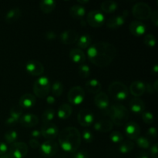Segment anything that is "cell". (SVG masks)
<instances>
[{
	"instance_id": "f6af8a7d",
	"label": "cell",
	"mask_w": 158,
	"mask_h": 158,
	"mask_svg": "<svg viewBox=\"0 0 158 158\" xmlns=\"http://www.w3.org/2000/svg\"><path fill=\"white\" fill-rule=\"evenodd\" d=\"M157 130L155 127H151L148 130V132H147V136L148 137H151V138L155 139L157 138Z\"/></svg>"
},
{
	"instance_id": "4fadbf2b",
	"label": "cell",
	"mask_w": 158,
	"mask_h": 158,
	"mask_svg": "<svg viewBox=\"0 0 158 158\" xmlns=\"http://www.w3.org/2000/svg\"><path fill=\"white\" fill-rule=\"evenodd\" d=\"M26 72L32 76L38 77L44 73V66L38 60H30L26 65Z\"/></svg>"
},
{
	"instance_id": "7a4b0ae2",
	"label": "cell",
	"mask_w": 158,
	"mask_h": 158,
	"mask_svg": "<svg viewBox=\"0 0 158 158\" xmlns=\"http://www.w3.org/2000/svg\"><path fill=\"white\" fill-rule=\"evenodd\" d=\"M58 141L60 148L68 153L77 152L81 144V134L73 127H68L62 130L58 134Z\"/></svg>"
},
{
	"instance_id": "8fae6325",
	"label": "cell",
	"mask_w": 158,
	"mask_h": 158,
	"mask_svg": "<svg viewBox=\"0 0 158 158\" xmlns=\"http://www.w3.org/2000/svg\"><path fill=\"white\" fill-rule=\"evenodd\" d=\"M40 133L44 138L48 139V140H52L58 137L59 129L56 125L52 123H43Z\"/></svg>"
},
{
	"instance_id": "7c38bea8",
	"label": "cell",
	"mask_w": 158,
	"mask_h": 158,
	"mask_svg": "<svg viewBox=\"0 0 158 158\" xmlns=\"http://www.w3.org/2000/svg\"><path fill=\"white\" fill-rule=\"evenodd\" d=\"M77 120L80 126L87 127L94 121V116L92 111L89 109H83L77 114Z\"/></svg>"
},
{
	"instance_id": "5b68a950",
	"label": "cell",
	"mask_w": 158,
	"mask_h": 158,
	"mask_svg": "<svg viewBox=\"0 0 158 158\" xmlns=\"http://www.w3.org/2000/svg\"><path fill=\"white\" fill-rule=\"evenodd\" d=\"M51 84L49 80L46 77H40L33 84V92L39 98H46L49 94Z\"/></svg>"
},
{
	"instance_id": "603a6c76",
	"label": "cell",
	"mask_w": 158,
	"mask_h": 158,
	"mask_svg": "<svg viewBox=\"0 0 158 158\" xmlns=\"http://www.w3.org/2000/svg\"><path fill=\"white\" fill-rule=\"evenodd\" d=\"M69 57L73 63L78 64H83L86 61V55L82 49H73L69 52Z\"/></svg>"
},
{
	"instance_id": "7bdbcfd3",
	"label": "cell",
	"mask_w": 158,
	"mask_h": 158,
	"mask_svg": "<svg viewBox=\"0 0 158 158\" xmlns=\"http://www.w3.org/2000/svg\"><path fill=\"white\" fill-rule=\"evenodd\" d=\"M150 152L151 156L154 158H158V145L157 143H154L151 147H150Z\"/></svg>"
},
{
	"instance_id": "681fc988",
	"label": "cell",
	"mask_w": 158,
	"mask_h": 158,
	"mask_svg": "<svg viewBox=\"0 0 158 158\" xmlns=\"http://www.w3.org/2000/svg\"><path fill=\"white\" fill-rule=\"evenodd\" d=\"M8 151L7 144L4 142H0V156L6 154Z\"/></svg>"
},
{
	"instance_id": "4dcf8cb0",
	"label": "cell",
	"mask_w": 158,
	"mask_h": 158,
	"mask_svg": "<svg viewBox=\"0 0 158 158\" xmlns=\"http://www.w3.org/2000/svg\"><path fill=\"white\" fill-rule=\"evenodd\" d=\"M134 143L131 140H126V141L121 142L119 145V151L121 154H128L132 151L134 148Z\"/></svg>"
},
{
	"instance_id": "2e32d148",
	"label": "cell",
	"mask_w": 158,
	"mask_h": 158,
	"mask_svg": "<svg viewBox=\"0 0 158 158\" xmlns=\"http://www.w3.org/2000/svg\"><path fill=\"white\" fill-rule=\"evenodd\" d=\"M94 103H95L96 106L101 110L102 111L105 112L109 110V105H110V100L109 97H108L107 94H105L103 92H100L96 95L95 99H94Z\"/></svg>"
},
{
	"instance_id": "277c9868",
	"label": "cell",
	"mask_w": 158,
	"mask_h": 158,
	"mask_svg": "<svg viewBox=\"0 0 158 158\" xmlns=\"http://www.w3.org/2000/svg\"><path fill=\"white\" fill-rule=\"evenodd\" d=\"M110 96L116 100H124L129 95L127 86L120 81H114L110 84L108 87Z\"/></svg>"
},
{
	"instance_id": "bcb514c9",
	"label": "cell",
	"mask_w": 158,
	"mask_h": 158,
	"mask_svg": "<svg viewBox=\"0 0 158 158\" xmlns=\"http://www.w3.org/2000/svg\"><path fill=\"white\" fill-rule=\"evenodd\" d=\"M151 22L153 23V24L155 26H158V12L157 10H154V12L151 13Z\"/></svg>"
},
{
	"instance_id": "8992f818",
	"label": "cell",
	"mask_w": 158,
	"mask_h": 158,
	"mask_svg": "<svg viewBox=\"0 0 158 158\" xmlns=\"http://www.w3.org/2000/svg\"><path fill=\"white\" fill-rule=\"evenodd\" d=\"M133 15L140 20H147L151 17L152 11L148 4L145 2H137L132 8Z\"/></svg>"
},
{
	"instance_id": "f1b7e54d",
	"label": "cell",
	"mask_w": 158,
	"mask_h": 158,
	"mask_svg": "<svg viewBox=\"0 0 158 158\" xmlns=\"http://www.w3.org/2000/svg\"><path fill=\"white\" fill-rule=\"evenodd\" d=\"M56 2L54 0H43L40 2V10L45 14L51 13L55 9Z\"/></svg>"
},
{
	"instance_id": "ba28073f",
	"label": "cell",
	"mask_w": 158,
	"mask_h": 158,
	"mask_svg": "<svg viewBox=\"0 0 158 158\" xmlns=\"http://www.w3.org/2000/svg\"><path fill=\"white\" fill-rule=\"evenodd\" d=\"M29 148L23 142H15L11 144L9 154L12 158H24L27 155Z\"/></svg>"
},
{
	"instance_id": "8d00e7d4",
	"label": "cell",
	"mask_w": 158,
	"mask_h": 158,
	"mask_svg": "<svg viewBox=\"0 0 158 158\" xmlns=\"http://www.w3.org/2000/svg\"><path fill=\"white\" fill-rule=\"evenodd\" d=\"M137 144L139 148H142V149H148L151 147V143H150L149 140L145 137H139L137 139Z\"/></svg>"
},
{
	"instance_id": "484cf974",
	"label": "cell",
	"mask_w": 158,
	"mask_h": 158,
	"mask_svg": "<svg viewBox=\"0 0 158 158\" xmlns=\"http://www.w3.org/2000/svg\"><path fill=\"white\" fill-rule=\"evenodd\" d=\"M22 15V12L19 8H14L8 11L5 16V21L8 24H12V23L16 22L20 18Z\"/></svg>"
},
{
	"instance_id": "60d3db41",
	"label": "cell",
	"mask_w": 158,
	"mask_h": 158,
	"mask_svg": "<svg viewBox=\"0 0 158 158\" xmlns=\"http://www.w3.org/2000/svg\"><path fill=\"white\" fill-rule=\"evenodd\" d=\"M143 42L149 47H154L156 44V39L152 34H147L143 39Z\"/></svg>"
},
{
	"instance_id": "7402d4cb",
	"label": "cell",
	"mask_w": 158,
	"mask_h": 158,
	"mask_svg": "<svg viewBox=\"0 0 158 158\" xmlns=\"http://www.w3.org/2000/svg\"><path fill=\"white\" fill-rule=\"evenodd\" d=\"M114 124L110 120H101L94 123V129L98 132L107 133L112 131Z\"/></svg>"
},
{
	"instance_id": "1f68e13d",
	"label": "cell",
	"mask_w": 158,
	"mask_h": 158,
	"mask_svg": "<svg viewBox=\"0 0 158 158\" xmlns=\"http://www.w3.org/2000/svg\"><path fill=\"white\" fill-rule=\"evenodd\" d=\"M91 43V38L89 35H81V36H79L78 40H77V46L80 49H86V48H89L90 46Z\"/></svg>"
},
{
	"instance_id": "6f0895ef",
	"label": "cell",
	"mask_w": 158,
	"mask_h": 158,
	"mask_svg": "<svg viewBox=\"0 0 158 158\" xmlns=\"http://www.w3.org/2000/svg\"><path fill=\"white\" fill-rule=\"evenodd\" d=\"M0 158H12V157H11V155L9 154V153H6V154H3V155L0 156Z\"/></svg>"
},
{
	"instance_id": "b9f144b4",
	"label": "cell",
	"mask_w": 158,
	"mask_h": 158,
	"mask_svg": "<svg viewBox=\"0 0 158 158\" xmlns=\"http://www.w3.org/2000/svg\"><path fill=\"white\" fill-rule=\"evenodd\" d=\"M81 138L83 139L86 143H91L94 140V136H93L92 132L89 130H84L83 131V134L81 135Z\"/></svg>"
},
{
	"instance_id": "d6986e66",
	"label": "cell",
	"mask_w": 158,
	"mask_h": 158,
	"mask_svg": "<svg viewBox=\"0 0 158 158\" xmlns=\"http://www.w3.org/2000/svg\"><path fill=\"white\" fill-rule=\"evenodd\" d=\"M146 91L145 83L140 80H136L131 83L130 86V92L135 97H141Z\"/></svg>"
},
{
	"instance_id": "4316f807",
	"label": "cell",
	"mask_w": 158,
	"mask_h": 158,
	"mask_svg": "<svg viewBox=\"0 0 158 158\" xmlns=\"http://www.w3.org/2000/svg\"><path fill=\"white\" fill-rule=\"evenodd\" d=\"M72 106L68 103H63L60 105L57 111V116L61 120H66L68 119L72 114Z\"/></svg>"
},
{
	"instance_id": "ffe728a7",
	"label": "cell",
	"mask_w": 158,
	"mask_h": 158,
	"mask_svg": "<svg viewBox=\"0 0 158 158\" xmlns=\"http://www.w3.org/2000/svg\"><path fill=\"white\" fill-rule=\"evenodd\" d=\"M130 108L131 111L134 114H143L145 110V104L143 100L139 97H134V99L130 101L129 103Z\"/></svg>"
},
{
	"instance_id": "f35d334b",
	"label": "cell",
	"mask_w": 158,
	"mask_h": 158,
	"mask_svg": "<svg viewBox=\"0 0 158 158\" xmlns=\"http://www.w3.org/2000/svg\"><path fill=\"white\" fill-rule=\"evenodd\" d=\"M79 75L82 78H87L90 75V69L89 66L86 64H81V66L79 67Z\"/></svg>"
},
{
	"instance_id": "11a10c76",
	"label": "cell",
	"mask_w": 158,
	"mask_h": 158,
	"mask_svg": "<svg viewBox=\"0 0 158 158\" xmlns=\"http://www.w3.org/2000/svg\"><path fill=\"white\" fill-rule=\"evenodd\" d=\"M136 158H149V156L146 152H140L137 154Z\"/></svg>"
},
{
	"instance_id": "e0dca14e",
	"label": "cell",
	"mask_w": 158,
	"mask_h": 158,
	"mask_svg": "<svg viewBox=\"0 0 158 158\" xmlns=\"http://www.w3.org/2000/svg\"><path fill=\"white\" fill-rule=\"evenodd\" d=\"M20 124L23 127L26 128H31L36 126L39 123V118L36 115L32 114H26L22 116L21 118L19 119Z\"/></svg>"
},
{
	"instance_id": "e575fe53",
	"label": "cell",
	"mask_w": 158,
	"mask_h": 158,
	"mask_svg": "<svg viewBox=\"0 0 158 158\" xmlns=\"http://www.w3.org/2000/svg\"><path fill=\"white\" fill-rule=\"evenodd\" d=\"M9 114H10V117H12L17 122L19 120V119L23 116V110L19 106H12L9 111Z\"/></svg>"
},
{
	"instance_id": "c3c4849f",
	"label": "cell",
	"mask_w": 158,
	"mask_h": 158,
	"mask_svg": "<svg viewBox=\"0 0 158 158\" xmlns=\"http://www.w3.org/2000/svg\"><path fill=\"white\" fill-rule=\"evenodd\" d=\"M45 37L47 40H53L56 38V35L53 31H48L45 34Z\"/></svg>"
},
{
	"instance_id": "ee69618b",
	"label": "cell",
	"mask_w": 158,
	"mask_h": 158,
	"mask_svg": "<svg viewBox=\"0 0 158 158\" xmlns=\"http://www.w3.org/2000/svg\"><path fill=\"white\" fill-rule=\"evenodd\" d=\"M73 158H89V156L86 151H80L73 153Z\"/></svg>"
},
{
	"instance_id": "9a60e30c",
	"label": "cell",
	"mask_w": 158,
	"mask_h": 158,
	"mask_svg": "<svg viewBox=\"0 0 158 158\" xmlns=\"http://www.w3.org/2000/svg\"><path fill=\"white\" fill-rule=\"evenodd\" d=\"M125 133L131 140H137L140 134V127L136 122H129L125 126Z\"/></svg>"
},
{
	"instance_id": "cb8c5ba5",
	"label": "cell",
	"mask_w": 158,
	"mask_h": 158,
	"mask_svg": "<svg viewBox=\"0 0 158 158\" xmlns=\"http://www.w3.org/2000/svg\"><path fill=\"white\" fill-rule=\"evenodd\" d=\"M125 17L123 15H117L109 19L106 26L111 29H116L123 26L125 23Z\"/></svg>"
},
{
	"instance_id": "7dc6e473",
	"label": "cell",
	"mask_w": 158,
	"mask_h": 158,
	"mask_svg": "<svg viewBox=\"0 0 158 158\" xmlns=\"http://www.w3.org/2000/svg\"><path fill=\"white\" fill-rule=\"evenodd\" d=\"M29 144L30 146V148H32V149H38V148H40V143L35 139H31V140H29Z\"/></svg>"
},
{
	"instance_id": "836d02e7",
	"label": "cell",
	"mask_w": 158,
	"mask_h": 158,
	"mask_svg": "<svg viewBox=\"0 0 158 158\" xmlns=\"http://www.w3.org/2000/svg\"><path fill=\"white\" fill-rule=\"evenodd\" d=\"M54 117H55V110L53 109L49 108L43 112V115H42V120H43V123H51Z\"/></svg>"
},
{
	"instance_id": "44dd1931",
	"label": "cell",
	"mask_w": 158,
	"mask_h": 158,
	"mask_svg": "<svg viewBox=\"0 0 158 158\" xmlns=\"http://www.w3.org/2000/svg\"><path fill=\"white\" fill-rule=\"evenodd\" d=\"M35 102H36V100H35V96L31 94H25L20 97L19 103L21 107L28 109V108L32 107L35 105Z\"/></svg>"
},
{
	"instance_id": "9c48e42d",
	"label": "cell",
	"mask_w": 158,
	"mask_h": 158,
	"mask_svg": "<svg viewBox=\"0 0 158 158\" xmlns=\"http://www.w3.org/2000/svg\"><path fill=\"white\" fill-rule=\"evenodd\" d=\"M104 15L99 10H92L87 14L86 22L90 26L94 28H99L104 23Z\"/></svg>"
},
{
	"instance_id": "db71d44e",
	"label": "cell",
	"mask_w": 158,
	"mask_h": 158,
	"mask_svg": "<svg viewBox=\"0 0 158 158\" xmlns=\"http://www.w3.org/2000/svg\"><path fill=\"white\" fill-rule=\"evenodd\" d=\"M145 87H146V91H148V93H149V94H154V93H155L153 86L151 85H150L149 83H146L145 84Z\"/></svg>"
},
{
	"instance_id": "6da1fadb",
	"label": "cell",
	"mask_w": 158,
	"mask_h": 158,
	"mask_svg": "<svg viewBox=\"0 0 158 158\" xmlns=\"http://www.w3.org/2000/svg\"><path fill=\"white\" fill-rule=\"evenodd\" d=\"M117 48L106 42H98L89 46L87 56L89 61L95 66L103 68L109 66L117 56Z\"/></svg>"
},
{
	"instance_id": "9f6ffc18",
	"label": "cell",
	"mask_w": 158,
	"mask_h": 158,
	"mask_svg": "<svg viewBox=\"0 0 158 158\" xmlns=\"http://www.w3.org/2000/svg\"><path fill=\"white\" fill-rule=\"evenodd\" d=\"M157 71H158V66L157 65H155V66L152 68V73L154 74V75H157Z\"/></svg>"
},
{
	"instance_id": "d4e9b609",
	"label": "cell",
	"mask_w": 158,
	"mask_h": 158,
	"mask_svg": "<svg viewBox=\"0 0 158 158\" xmlns=\"http://www.w3.org/2000/svg\"><path fill=\"white\" fill-rule=\"evenodd\" d=\"M85 88L89 94H97L98 93H100V89H101V83L97 79H92L86 82L85 84Z\"/></svg>"
},
{
	"instance_id": "f5cc1de1",
	"label": "cell",
	"mask_w": 158,
	"mask_h": 158,
	"mask_svg": "<svg viewBox=\"0 0 158 158\" xmlns=\"http://www.w3.org/2000/svg\"><path fill=\"white\" fill-rule=\"evenodd\" d=\"M15 123H16V121L10 117L6 120V124L7 125V126H12V125H15Z\"/></svg>"
},
{
	"instance_id": "30bf717a",
	"label": "cell",
	"mask_w": 158,
	"mask_h": 158,
	"mask_svg": "<svg viewBox=\"0 0 158 158\" xmlns=\"http://www.w3.org/2000/svg\"><path fill=\"white\" fill-rule=\"evenodd\" d=\"M59 149L58 143L54 140H46L40 146V151L43 156L51 157L55 155Z\"/></svg>"
},
{
	"instance_id": "ab89813d",
	"label": "cell",
	"mask_w": 158,
	"mask_h": 158,
	"mask_svg": "<svg viewBox=\"0 0 158 158\" xmlns=\"http://www.w3.org/2000/svg\"><path fill=\"white\" fill-rule=\"evenodd\" d=\"M142 119H143V122L148 125L152 124L154 120V115L151 112H148V111H144L142 114Z\"/></svg>"
},
{
	"instance_id": "ac0fdd59",
	"label": "cell",
	"mask_w": 158,
	"mask_h": 158,
	"mask_svg": "<svg viewBox=\"0 0 158 158\" xmlns=\"http://www.w3.org/2000/svg\"><path fill=\"white\" fill-rule=\"evenodd\" d=\"M147 27L143 23L138 20L132 21L129 25V30L134 36L139 37L143 35L146 32Z\"/></svg>"
},
{
	"instance_id": "816d5d0a",
	"label": "cell",
	"mask_w": 158,
	"mask_h": 158,
	"mask_svg": "<svg viewBox=\"0 0 158 158\" xmlns=\"http://www.w3.org/2000/svg\"><path fill=\"white\" fill-rule=\"evenodd\" d=\"M46 103L49 105L54 104V103H56V99L53 96L48 95L47 97H46Z\"/></svg>"
},
{
	"instance_id": "f546056e",
	"label": "cell",
	"mask_w": 158,
	"mask_h": 158,
	"mask_svg": "<svg viewBox=\"0 0 158 158\" xmlns=\"http://www.w3.org/2000/svg\"><path fill=\"white\" fill-rule=\"evenodd\" d=\"M101 9L106 13H113L115 12L118 8V5L116 2L112 1V0H107L104 1L100 5Z\"/></svg>"
},
{
	"instance_id": "91938a15",
	"label": "cell",
	"mask_w": 158,
	"mask_h": 158,
	"mask_svg": "<svg viewBox=\"0 0 158 158\" xmlns=\"http://www.w3.org/2000/svg\"><path fill=\"white\" fill-rule=\"evenodd\" d=\"M77 2L79 3V5L86 4V3L89 2V1H88V0H84V1H81V0H79V1H77Z\"/></svg>"
},
{
	"instance_id": "d590c367",
	"label": "cell",
	"mask_w": 158,
	"mask_h": 158,
	"mask_svg": "<svg viewBox=\"0 0 158 158\" xmlns=\"http://www.w3.org/2000/svg\"><path fill=\"white\" fill-rule=\"evenodd\" d=\"M4 137L5 140H6V141L8 143L12 144V143H15V141H16L17 138H18V134H17L16 131L11 130V131H7V132L5 134Z\"/></svg>"
},
{
	"instance_id": "5bb4252c",
	"label": "cell",
	"mask_w": 158,
	"mask_h": 158,
	"mask_svg": "<svg viewBox=\"0 0 158 158\" xmlns=\"http://www.w3.org/2000/svg\"><path fill=\"white\" fill-rule=\"evenodd\" d=\"M60 39L63 44H73L78 40L79 34L73 29H66L60 34Z\"/></svg>"
},
{
	"instance_id": "3957f363",
	"label": "cell",
	"mask_w": 158,
	"mask_h": 158,
	"mask_svg": "<svg viewBox=\"0 0 158 158\" xmlns=\"http://www.w3.org/2000/svg\"><path fill=\"white\" fill-rule=\"evenodd\" d=\"M108 114L111 119L113 124L117 126H123L127 123L129 118V112L124 106L121 104H114L110 106Z\"/></svg>"
},
{
	"instance_id": "680465c9",
	"label": "cell",
	"mask_w": 158,
	"mask_h": 158,
	"mask_svg": "<svg viewBox=\"0 0 158 158\" xmlns=\"http://www.w3.org/2000/svg\"><path fill=\"white\" fill-rule=\"evenodd\" d=\"M157 83H158V81H157V80H156V81L154 82V86H152L153 88H154V91H155V93L157 92Z\"/></svg>"
},
{
	"instance_id": "d6a6232c",
	"label": "cell",
	"mask_w": 158,
	"mask_h": 158,
	"mask_svg": "<svg viewBox=\"0 0 158 158\" xmlns=\"http://www.w3.org/2000/svg\"><path fill=\"white\" fill-rule=\"evenodd\" d=\"M50 90L55 97H60L63 92V85L61 82L56 81L51 85Z\"/></svg>"
},
{
	"instance_id": "f907efd6",
	"label": "cell",
	"mask_w": 158,
	"mask_h": 158,
	"mask_svg": "<svg viewBox=\"0 0 158 158\" xmlns=\"http://www.w3.org/2000/svg\"><path fill=\"white\" fill-rule=\"evenodd\" d=\"M40 136H41V133H40V131H39V130H34L31 133V137H32V139L36 140L37 138H40Z\"/></svg>"
},
{
	"instance_id": "74e56055",
	"label": "cell",
	"mask_w": 158,
	"mask_h": 158,
	"mask_svg": "<svg viewBox=\"0 0 158 158\" xmlns=\"http://www.w3.org/2000/svg\"><path fill=\"white\" fill-rule=\"evenodd\" d=\"M110 140L114 143H120L123 140V134L119 131H114L110 135Z\"/></svg>"
},
{
	"instance_id": "83f0119b",
	"label": "cell",
	"mask_w": 158,
	"mask_h": 158,
	"mask_svg": "<svg viewBox=\"0 0 158 158\" xmlns=\"http://www.w3.org/2000/svg\"><path fill=\"white\" fill-rule=\"evenodd\" d=\"M69 13L71 16L77 19H81L85 15L86 13V9L82 5H74L69 9Z\"/></svg>"
},
{
	"instance_id": "52a82bcc",
	"label": "cell",
	"mask_w": 158,
	"mask_h": 158,
	"mask_svg": "<svg viewBox=\"0 0 158 158\" xmlns=\"http://www.w3.org/2000/svg\"><path fill=\"white\" fill-rule=\"evenodd\" d=\"M67 98L69 103L74 106L81 104L85 99V92L80 86H75L69 89L67 94Z\"/></svg>"
}]
</instances>
